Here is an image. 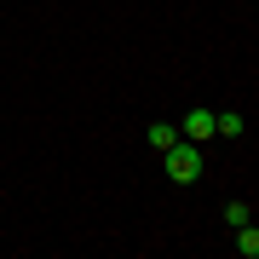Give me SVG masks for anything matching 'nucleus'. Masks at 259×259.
Returning <instances> with one entry per match:
<instances>
[{
	"instance_id": "1",
	"label": "nucleus",
	"mask_w": 259,
	"mask_h": 259,
	"mask_svg": "<svg viewBox=\"0 0 259 259\" xmlns=\"http://www.w3.org/2000/svg\"><path fill=\"white\" fill-rule=\"evenodd\" d=\"M161 156H167V179H179V185H196V179H202V144L173 139Z\"/></svg>"
},
{
	"instance_id": "2",
	"label": "nucleus",
	"mask_w": 259,
	"mask_h": 259,
	"mask_svg": "<svg viewBox=\"0 0 259 259\" xmlns=\"http://www.w3.org/2000/svg\"><path fill=\"white\" fill-rule=\"evenodd\" d=\"M179 139L207 144V139H213V110H190V115H185V127H179Z\"/></svg>"
},
{
	"instance_id": "3",
	"label": "nucleus",
	"mask_w": 259,
	"mask_h": 259,
	"mask_svg": "<svg viewBox=\"0 0 259 259\" xmlns=\"http://www.w3.org/2000/svg\"><path fill=\"white\" fill-rule=\"evenodd\" d=\"M236 253H242V259H253V253H259V231H253V219H248V225H236Z\"/></svg>"
},
{
	"instance_id": "4",
	"label": "nucleus",
	"mask_w": 259,
	"mask_h": 259,
	"mask_svg": "<svg viewBox=\"0 0 259 259\" xmlns=\"http://www.w3.org/2000/svg\"><path fill=\"white\" fill-rule=\"evenodd\" d=\"M213 133H225V139H236V133H242V115H236V110L213 115Z\"/></svg>"
},
{
	"instance_id": "5",
	"label": "nucleus",
	"mask_w": 259,
	"mask_h": 259,
	"mask_svg": "<svg viewBox=\"0 0 259 259\" xmlns=\"http://www.w3.org/2000/svg\"><path fill=\"white\" fill-rule=\"evenodd\" d=\"M173 139H179V127H173V121H156V127H150V144H156V150H167Z\"/></svg>"
}]
</instances>
